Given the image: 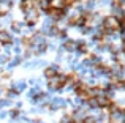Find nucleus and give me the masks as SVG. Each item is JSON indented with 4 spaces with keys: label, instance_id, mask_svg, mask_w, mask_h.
<instances>
[{
    "label": "nucleus",
    "instance_id": "obj_2",
    "mask_svg": "<svg viewBox=\"0 0 125 123\" xmlns=\"http://www.w3.org/2000/svg\"><path fill=\"white\" fill-rule=\"evenodd\" d=\"M48 84L51 88L57 90V88H62V87L67 84V77L65 76H59V74H55L54 77H51V79H48Z\"/></svg>",
    "mask_w": 125,
    "mask_h": 123
},
{
    "label": "nucleus",
    "instance_id": "obj_8",
    "mask_svg": "<svg viewBox=\"0 0 125 123\" xmlns=\"http://www.w3.org/2000/svg\"><path fill=\"white\" fill-rule=\"evenodd\" d=\"M13 27H14V30H19V24H18V22H14V24H13Z\"/></svg>",
    "mask_w": 125,
    "mask_h": 123
},
{
    "label": "nucleus",
    "instance_id": "obj_3",
    "mask_svg": "<svg viewBox=\"0 0 125 123\" xmlns=\"http://www.w3.org/2000/svg\"><path fill=\"white\" fill-rule=\"evenodd\" d=\"M48 8L57 9V11H63V9L67 8V3H65V0H49L48 2Z\"/></svg>",
    "mask_w": 125,
    "mask_h": 123
},
{
    "label": "nucleus",
    "instance_id": "obj_6",
    "mask_svg": "<svg viewBox=\"0 0 125 123\" xmlns=\"http://www.w3.org/2000/svg\"><path fill=\"white\" fill-rule=\"evenodd\" d=\"M55 74H57V73H55V70H54V68H46V70H44V76L48 77V79L54 77Z\"/></svg>",
    "mask_w": 125,
    "mask_h": 123
},
{
    "label": "nucleus",
    "instance_id": "obj_5",
    "mask_svg": "<svg viewBox=\"0 0 125 123\" xmlns=\"http://www.w3.org/2000/svg\"><path fill=\"white\" fill-rule=\"evenodd\" d=\"M10 8H11V3H8V2H0V16H5L6 13L10 11Z\"/></svg>",
    "mask_w": 125,
    "mask_h": 123
},
{
    "label": "nucleus",
    "instance_id": "obj_7",
    "mask_svg": "<svg viewBox=\"0 0 125 123\" xmlns=\"http://www.w3.org/2000/svg\"><path fill=\"white\" fill-rule=\"evenodd\" d=\"M65 47H67V49H73L74 44H71V43H65Z\"/></svg>",
    "mask_w": 125,
    "mask_h": 123
},
{
    "label": "nucleus",
    "instance_id": "obj_4",
    "mask_svg": "<svg viewBox=\"0 0 125 123\" xmlns=\"http://www.w3.org/2000/svg\"><path fill=\"white\" fill-rule=\"evenodd\" d=\"M0 44H11V36L8 32L0 30Z\"/></svg>",
    "mask_w": 125,
    "mask_h": 123
},
{
    "label": "nucleus",
    "instance_id": "obj_1",
    "mask_svg": "<svg viewBox=\"0 0 125 123\" xmlns=\"http://www.w3.org/2000/svg\"><path fill=\"white\" fill-rule=\"evenodd\" d=\"M103 28L106 32H116L120 28V21L116 18V16H108L103 21Z\"/></svg>",
    "mask_w": 125,
    "mask_h": 123
}]
</instances>
